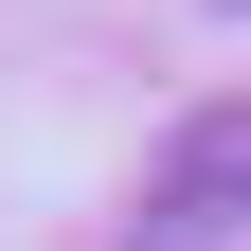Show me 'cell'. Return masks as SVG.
I'll return each mask as SVG.
<instances>
[{
	"mask_svg": "<svg viewBox=\"0 0 251 251\" xmlns=\"http://www.w3.org/2000/svg\"><path fill=\"white\" fill-rule=\"evenodd\" d=\"M233 144H251V126L198 108V126L162 144V179H144V215H162V233H233Z\"/></svg>",
	"mask_w": 251,
	"mask_h": 251,
	"instance_id": "6da1fadb",
	"label": "cell"
}]
</instances>
